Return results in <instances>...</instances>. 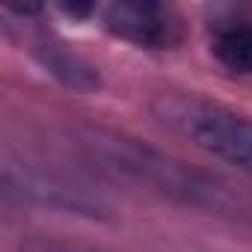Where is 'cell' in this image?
Returning <instances> with one entry per match:
<instances>
[{
  "mask_svg": "<svg viewBox=\"0 0 252 252\" xmlns=\"http://www.w3.org/2000/svg\"><path fill=\"white\" fill-rule=\"evenodd\" d=\"M77 146L95 163H104V169L125 175L131 181H140L146 187H155L158 193L178 199L184 205L208 208V211H228L234 205L228 190L217 178H211V175L181 163L178 158H172L160 149H152L128 134H116V131H104V128H80Z\"/></svg>",
  "mask_w": 252,
  "mask_h": 252,
  "instance_id": "cell-1",
  "label": "cell"
},
{
  "mask_svg": "<svg viewBox=\"0 0 252 252\" xmlns=\"http://www.w3.org/2000/svg\"><path fill=\"white\" fill-rule=\"evenodd\" d=\"M152 113L160 125L190 140L211 158L234 166L252 178V119L228 107L211 104L196 95L166 92L152 101Z\"/></svg>",
  "mask_w": 252,
  "mask_h": 252,
  "instance_id": "cell-2",
  "label": "cell"
},
{
  "mask_svg": "<svg viewBox=\"0 0 252 252\" xmlns=\"http://www.w3.org/2000/svg\"><path fill=\"white\" fill-rule=\"evenodd\" d=\"M3 193L9 199L63 211L68 217H83V220H110L113 217V205L101 193H95L89 184H83L54 166L30 160L24 155L3 158Z\"/></svg>",
  "mask_w": 252,
  "mask_h": 252,
  "instance_id": "cell-3",
  "label": "cell"
},
{
  "mask_svg": "<svg viewBox=\"0 0 252 252\" xmlns=\"http://www.w3.org/2000/svg\"><path fill=\"white\" fill-rule=\"evenodd\" d=\"M104 27L137 48L163 51L178 42V18L169 6L152 0H125L104 9Z\"/></svg>",
  "mask_w": 252,
  "mask_h": 252,
  "instance_id": "cell-4",
  "label": "cell"
},
{
  "mask_svg": "<svg viewBox=\"0 0 252 252\" xmlns=\"http://www.w3.org/2000/svg\"><path fill=\"white\" fill-rule=\"evenodd\" d=\"M33 57L65 89H74V92H98L101 89L98 68L89 60H83L80 54L68 51L63 42H39L33 48Z\"/></svg>",
  "mask_w": 252,
  "mask_h": 252,
  "instance_id": "cell-5",
  "label": "cell"
},
{
  "mask_svg": "<svg viewBox=\"0 0 252 252\" xmlns=\"http://www.w3.org/2000/svg\"><path fill=\"white\" fill-rule=\"evenodd\" d=\"M214 57L234 74H252V24H231L217 33Z\"/></svg>",
  "mask_w": 252,
  "mask_h": 252,
  "instance_id": "cell-6",
  "label": "cell"
},
{
  "mask_svg": "<svg viewBox=\"0 0 252 252\" xmlns=\"http://www.w3.org/2000/svg\"><path fill=\"white\" fill-rule=\"evenodd\" d=\"M21 252H95V249L63 243V240H51V237H27L21 243Z\"/></svg>",
  "mask_w": 252,
  "mask_h": 252,
  "instance_id": "cell-7",
  "label": "cell"
}]
</instances>
